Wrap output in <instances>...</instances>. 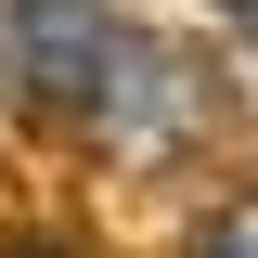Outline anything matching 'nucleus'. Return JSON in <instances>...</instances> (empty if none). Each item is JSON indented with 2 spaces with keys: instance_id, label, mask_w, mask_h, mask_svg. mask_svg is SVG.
I'll return each mask as SVG.
<instances>
[{
  "instance_id": "nucleus-1",
  "label": "nucleus",
  "mask_w": 258,
  "mask_h": 258,
  "mask_svg": "<svg viewBox=\"0 0 258 258\" xmlns=\"http://www.w3.org/2000/svg\"><path fill=\"white\" fill-rule=\"evenodd\" d=\"M116 39H129L116 0H0V78H26L39 103H78V116H91Z\"/></svg>"
},
{
  "instance_id": "nucleus-2",
  "label": "nucleus",
  "mask_w": 258,
  "mask_h": 258,
  "mask_svg": "<svg viewBox=\"0 0 258 258\" xmlns=\"http://www.w3.org/2000/svg\"><path fill=\"white\" fill-rule=\"evenodd\" d=\"M194 258H258V194H232V207H220V220H207V232H194Z\"/></svg>"
},
{
  "instance_id": "nucleus-3",
  "label": "nucleus",
  "mask_w": 258,
  "mask_h": 258,
  "mask_svg": "<svg viewBox=\"0 0 258 258\" xmlns=\"http://www.w3.org/2000/svg\"><path fill=\"white\" fill-rule=\"evenodd\" d=\"M220 13H232V26H245V78H258V0H220Z\"/></svg>"
}]
</instances>
